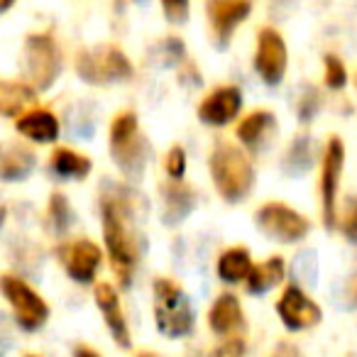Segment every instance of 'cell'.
<instances>
[{
	"label": "cell",
	"instance_id": "cell-33",
	"mask_svg": "<svg viewBox=\"0 0 357 357\" xmlns=\"http://www.w3.org/2000/svg\"><path fill=\"white\" fill-rule=\"evenodd\" d=\"M76 355H93V357H96L98 352L91 350V347H81V345H79V347H76Z\"/></svg>",
	"mask_w": 357,
	"mask_h": 357
},
{
	"label": "cell",
	"instance_id": "cell-22",
	"mask_svg": "<svg viewBox=\"0 0 357 357\" xmlns=\"http://www.w3.org/2000/svg\"><path fill=\"white\" fill-rule=\"evenodd\" d=\"M277 128V118L269 110H252L238 125V139L245 147H257L267 139V135Z\"/></svg>",
	"mask_w": 357,
	"mask_h": 357
},
{
	"label": "cell",
	"instance_id": "cell-32",
	"mask_svg": "<svg viewBox=\"0 0 357 357\" xmlns=\"http://www.w3.org/2000/svg\"><path fill=\"white\" fill-rule=\"evenodd\" d=\"M223 345L215 347V352L218 355H240V352H245V342L240 340L238 335H230V337H223Z\"/></svg>",
	"mask_w": 357,
	"mask_h": 357
},
{
	"label": "cell",
	"instance_id": "cell-5",
	"mask_svg": "<svg viewBox=\"0 0 357 357\" xmlns=\"http://www.w3.org/2000/svg\"><path fill=\"white\" fill-rule=\"evenodd\" d=\"M76 74L91 86H108L132 79L135 66L115 45H98L76 54Z\"/></svg>",
	"mask_w": 357,
	"mask_h": 357
},
{
	"label": "cell",
	"instance_id": "cell-1",
	"mask_svg": "<svg viewBox=\"0 0 357 357\" xmlns=\"http://www.w3.org/2000/svg\"><path fill=\"white\" fill-rule=\"evenodd\" d=\"M100 215H103V240L110 267L120 284L130 287L139 262V240L132 223V206L123 196H105Z\"/></svg>",
	"mask_w": 357,
	"mask_h": 357
},
{
	"label": "cell",
	"instance_id": "cell-14",
	"mask_svg": "<svg viewBox=\"0 0 357 357\" xmlns=\"http://www.w3.org/2000/svg\"><path fill=\"white\" fill-rule=\"evenodd\" d=\"M243 110V93L235 86H220L211 91L199 105V120L208 128H225Z\"/></svg>",
	"mask_w": 357,
	"mask_h": 357
},
{
	"label": "cell",
	"instance_id": "cell-34",
	"mask_svg": "<svg viewBox=\"0 0 357 357\" xmlns=\"http://www.w3.org/2000/svg\"><path fill=\"white\" fill-rule=\"evenodd\" d=\"M13 6H15V0H0V13L10 10Z\"/></svg>",
	"mask_w": 357,
	"mask_h": 357
},
{
	"label": "cell",
	"instance_id": "cell-6",
	"mask_svg": "<svg viewBox=\"0 0 357 357\" xmlns=\"http://www.w3.org/2000/svg\"><path fill=\"white\" fill-rule=\"evenodd\" d=\"M22 61H25L27 84L37 91L52 89L61 74V52L50 32H37L27 37Z\"/></svg>",
	"mask_w": 357,
	"mask_h": 357
},
{
	"label": "cell",
	"instance_id": "cell-27",
	"mask_svg": "<svg viewBox=\"0 0 357 357\" xmlns=\"http://www.w3.org/2000/svg\"><path fill=\"white\" fill-rule=\"evenodd\" d=\"M326 76H323V81H326L328 89H335L340 91L342 86L347 84V71H345V64H342L340 59H337L335 54H326Z\"/></svg>",
	"mask_w": 357,
	"mask_h": 357
},
{
	"label": "cell",
	"instance_id": "cell-23",
	"mask_svg": "<svg viewBox=\"0 0 357 357\" xmlns=\"http://www.w3.org/2000/svg\"><path fill=\"white\" fill-rule=\"evenodd\" d=\"M284 274H287V264L284 257H269L259 264H252V272L245 279L250 294H264L269 289H274L277 284L284 282Z\"/></svg>",
	"mask_w": 357,
	"mask_h": 357
},
{
	"label": "cell",
	"instance_id": "cell-7",
	"mask_svg": "<svg viewBox=\"0 0 357 357\" xmlns=\"http://www.w3.org/2000/svg\"><path fill=\"white\" fill-rule=\"evenodd\" d=\"M0 294L10 303L13 316H15L17 326L22 331L35 333L50 321V306H47V301L25 279L13 277V274H3L0 277Z\"/></svg>",
	"mask_w": 357,
	"mask_h": 357
},
{
	"label": "cell",
	"instance_id": "cell-13",
	"mask_svg": "<svg viewBox=\"0 0 357 357\" xmlns=\"http://www.w3.org/2000/svg\"><path fill=\"white\" fill-rule=\"evenodd\" d=\"M250 10H252L250 0H206V15L220 47H228L233 32L240 27V22L248 20Z\"/></svg>",
	"mask_w": 357,
	"mask_h": 357
},
{
	"label": "cell",
	"instance_id": "cell-11",
	"mask_svg": "<svg viewBox=\"0 0 357 357\" xmlns=\"http://www.w3.org/2000/svg\"><path fill=\"white\" fill-rule=\"evenodd\" d=\"M277 313H279V318H282L284 328H289V331H294V333L308 331V328L318 326L323 318L321 306H318L301 287H296V284L287 287L282 291V296H279V301H277Z\"/></svg>",
	"mask_w": 357,
	"mask_h": 357
},
{
	"label": "cell",
	"instance_id": "cell-8",
	"mask_svg": "<svg viewBox=\"0 0 357 357\" xmlns=\"http://www.w3.org/2000/svg\"><path fill=\"white\" fill-rule=\"evenodd\" d=\"M255 223L262 230L267 238L277 240L282 245L298 243L308 235L311 223L306 220V215H301L298 211H294L291 206L282 204V201H272L264 204L255 215Z\"/></svg>",
	"mask_w": 357,
	"mask_h": 357
},
{
	"label": "cell",
	"instance_id": "cell-18",
	"mask_svg": "<svg viewBox=\"0 0 357 357\" xmlns=\"http://www.w3.org/2000/svg\"><path fill=\"white\" fill-rule=\"evenodd\" d=\"M164 223L176 225L194 211L196 206V194L186 181L181 178H172L169 184H164Z\"/></svg>",
	"mask_w": 357,
	"mask_h": 357
},
{
	"label": "cell",
	"instance_id": "cell-9",
	"mask_svg": "<svg viewBox=\"0 0 357 357\" xmlns=\"http://www.w3.org/2000/svg\"><path fill=\"white\" fill-rule=\"evenodd\" d=\"M289 52L287 42L272 27H264L257 35V50H255V71L267 86H279L287 74Z\"/></svg>",
	"mask_w": 357,
	"mask_h": 357
},
{
	"label": "cell",
	"instance_id": "cell-17",
	"mask_svg": "<svg viewBox=\"0 0 357 357\" xmlns=\"http://www.w3.org/2000/svg\"><path fill=\"white\" fill-rule=\"evenodd\" d=\"M15 130L30 142L50 144L59 137V120L47 108H27L22 115H17Z\"/></svg>",
	"mask_w": 357,
	"mask_h": 357
},
{
	"label": "cell",
	"instance_id": "cell-3",
	"mask_svg": "<svg viewBox=\"0 0 357 357\" xmlns=\"http://www.w3.org/2000/svg\"><path fill=\"white\" fill-rule=\"evenodd\" d=\"M154 291V323L157 331L169 340L186 337L194 331V308L184 289L172 279L159 277L152 284Z\"/></svg>",
	"mask_w": 357,
	"mask_h": 357
},
{
	"label": "cell",
	"instance_id": "cell-19",
	"mask_svg": "<svg viewBox=\"0 0 357 357\" xmlns=\"http://www.w3.org/2000/svg\"><path fill=\"white\" fill-rule=\"evenodd\" d=\"M35 152L25 144H0V178L3 181H22L35 169Z\"/></svg>",
	"mask_w": 357,
	"mask_h": 357
},
{
	"label": "cell",
	"instance_id": "cell-29",
	"mask_svg": "<svg viewBox=\"0 0 357 357\" xmlns=\"http://www.w3.org/2000/svg\"><path fill=\"white\" fill-rule=\"evenodd\" d=\"M164 17L174 25H184L189 20V0H162Z\"/></svg>",
	"mask_w": 357,
	"mask_h": 357
},
{
	"label": "cell",
	"instance_id": "cell-15",
	"mask_svg": "<svg viewBox=\"0 0 357 357\" xmlns=\"http://www.w3.org/2000/svg\"><path fill=\"white\" fill-rule=\"evenodd\" d=\"M93 296H96L98 311L103 313L105 326H108L113 340L118 342L120 347L128 350V347L132 345V340H130V328H128V321H125V313H123V306H120V296H118V291H115V287L108 282L96 284Z\"/></svg>",
	"mask_w": 357,
	"mask_h": 357
},
{
	"label": "cell",
	"instance_id": "cell-30",
	"mask_svg": "<svg viewBox=\"0 0 357 357\" xmlns=\"http://www.w3.org/2000/svg\"><path fill=\"white\" fill-rule=\"evenodd\" d=\"M340 228L350 240H357V199L347 201L345 215H342V220H340Z\"/></svg>",
	"mask_w": 357,
	"mask_h": 357
},
{
	"label": "cell",
	"instance_id": "cell-20",
	"mask_svg": "<svg viewBox=\"0 0 357 357\" xmlns=\"http://www.w3.org/2000/svg\"><path fill=\"white\" fill-rule=\"evenodd\" d=\"M37 100V89L22 81H3L0 79V115L3 118H17Z\"/></svg>",
	"mask_w": 357,
	"mask_h": 357
},
{
	"label": "cell",
	"instance_id": "cell-12",
	"mask_svg": "<svg viewBox=\"0 0 357 357\" xmlns=\"http://www.w3.org/2000/svg\"><path fill=\"white\" fill-rule=\"evenodd\" d=\"M61 264H64L66 274L74 279L76 284H93L96 274H98L100 264H103V252L93 240H74L66 243L59 250Z\"/></svg>",
	"mask_w": 357,
	"mask_h": 357
},
{
	"label": "cell",
	"instance_id": "cell-35",
	"mask_svg": "<svg viewBox=\"0 0 357 357\" xmlns=\"http://www.w3.org/2000/svg\"><path fill=\"white\" fill-rule=\"evenodd\" d=\"M6 215H8L6 206H0V228H3V223H6Z\"/></svg>",
	"mask_w": 357,
	"mask_h": 357
},
{
	"label": "cell",
	"instance_id": "cell-2",
	"mask_svg": "<svg viewBox=\"0 0 357 357\" xmlns=\"http://www.w3.org/2000/svg\"><path fill=\"white\" fill-rule=\"evenodd\" d=\"M211 178L228 204H240L255 186V167L250 157L228 139H218L208 157Z\"/></svg>",
	"mask_w": 357,
	"mask_h": 357
},
{
	"label": "cell",
	"instance_id": "cell-31",
	"mask_svg": "<svg viewBox=\"0 0 357 357\" xmlns=\"http://www.w3.org/2000/svg\"><path fill=\"white\" fill-rule=\"evenodd\" d=\"M316 113H318V93L308 89L306 93H303L301 103H298V118H301L303 123H308Z\"/></svg>",
	"mask_w": 357,
	"mask_h": 357
},
{
	"label": "cell",
	"instance_id": "cell-25",
	"mask_svg": "<svg viewBox=\"0 0 357 357\" xmlns=\"http://www.w3.org/2000/svg\"><path fill=\"white\" fill-rule=\"evenodd\" d=\"M47 225L56 235H64L74 225V211L69 206V199L64 194H59V191H54L50 196V204H47Z\"/></svg>",
	"mask_w": 357,
	"mask_h": 357
},
{
	"label": "cell",
	"instance_id": "cell-16",
	"mask_svg": "<svg viewBox=\"0 0 357 357\" xmlns=\"http://www.w3.org/2000/svg\"><path fill=\"white\" fill-rule=\"evenodd\" d=\"M245 326L243 303L235 294H220L208 311V328L218 337H230Z\"/></svg>",
	"mask_w": 357,
	"mask_h": 357
},
{
	"label": "cell",
	"instance_id": "cell-26",
	"mask_svg": "<svg viewBox=\"0 0 357 357\" xmlns=\"http://www.w3.org/2000/svg\"><path fill=\"white\" fill-rule=\"evenodd\" d=\"M313 164V147L308 137H298L294 139L291 149H289L287 159H284V167L289 174H303L306 169H311Z\"/></svg>",
	"mask_w": 357,
	"mask_h": 357
},
{
	"label": "cell",
	"instance_id": "cell-4",
	"mask_svg": "<svg viewBox=\"0 0 357 357\" xmlns=\"http://www.w3.org/2000/svg\"><path fill=\"white\" fill-rule=\"evenodd\" d=\"M110 154L128 178H139L147 164V144L139 132L137 115L132 110L118 113L110 123Z\"/></svg>",
	"mask_w": 357,
	"mask_h": 357
},
{
	"label": "cell",
	"instance_id": "cell-28",
	"mask_svg": "<svg viewBox=\"0 0 357 357\" xmlns=\"http://www.w3.org/2000/svg\"><path fill=\"white\" fill-rule=\"evenodd\" d=\"M164 169H167L169 178H184L186 174V152L184 147H172L167 152V159H164Z\"/></svg>",
	"mask_w": 357,
	"mask_h": 357
},
{
	"label": "cell",
	"instance_id": "cell-10",
	"mask_svg": "<svg viewBox=\"0 0 357 357\" xmlns=\"http://www.w3.org/2000/svg\"><path fill=\"white\" fill-rule=\"evenodd\" d=\"M342 164H345V147H342L340 137H331L321 162V201H323L326 228H335V204H337V186H340Z\"/></svg>",
	"mask_w": 357,
	"mask_h": 357
},
{
	"label": "cell",
	"instance_id": "cell-21",
	"mask_svg": "<svg viewBox=\"0 0 357 357\" xmlns=\"http://www.w3.org/2000/svg\"><path fill=\"white\" fill-rule=\"evenodd\" d=\"M215 272H218L220 282L225 284L245 282L250 277V272H252V255H250L248 248H228L218 257Z\"/></svg>",
	"mask_w": 357,
	"mask_h": 357
},
{
	"label": "cell",
	"instance_id": "cell-24",
	"mask_svg": "<svg viewBox=\"0 0 357 357\" xmlns=\"http://www.w3.org/2000/svg\"><path fill=\"white\" fill-rule=\"evenodd\" d=\"M50 162H52V169H54L56 176L76 178V181H81V178L89 176L91 167H93L86 154L74 152L71 147H56L54 152H52Z\"/></svg>",
	"mask_w": 357,
	"mask_h": 357
}]
</instances>
